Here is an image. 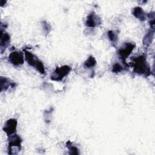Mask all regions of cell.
I'll list each match as a JSON object with an SVG mask.
<instances>
[{"label":"cell","instance_id":"obj_1","mask_svg":"<svg viewBox=\"0 0 155 155\" xmlns=\"http://www.w3.org/2000/svg\"><path fill=\"white\" fill-rule=\"evenodd\" d=\"M133 63L134 71L136 73L142 74L145 76H148L150 74V68L146 61V58L144 55H140L133 59Z\"/></svg>","mask_w":155,"mask_h":155},{"label":"cell","instance_id":"obj_2","mask_svg":"<svg viewBox=\"0 0 155 155\" xmlns=\"http://www.w3.org/2000/svg\"><path fill=\"white\" fill-rule=\"evenodd\" d=\"M25 59L30 65L34 67L41 74H45V68L42 62L35 54L25 51Z\"/></svg>","mask_w":155,"mask_h":155},{"label":"cell","instance_id":"obj_3","mask_svg":"<svg viewBox=\"0 0 155 155\" xmlns=\"http://www.w3.org/2000/svg\"><path fill=\"white\" fill-rule=\"evenodd\" d=\"M22 139L19 136L14 134L8 137V154H15L18 153L21 148V143Z\"/></svg>","mask_w":155,"mask_h":155},{"label":"cell","instance_id":"obj_4","mask_svg":"<svg viewBox=\"0 0 155 155\" xmlns=\"http://www.w3.org/2000/svg\"><path fill=\"white\" fill-rule=\"evenodd\" d=\"M71 70V68L68 65L56 67L51 76V79L55 81H61L70 73Z\"/></svg>","mask_w":155,"mask_h":155},{"label":"cell","instance_id":"obj_5","mask_svg":"<svg viewBox=\"0 0 155 155\" xmlns=\"http://www.w3.org/2000/svg\"><path fill=\"white\" fill-rule=\"evenodd\" d=\"M134 47H135L134 44L131 42H126L117 51L118 56L124 64H125L126 59L133 51Z\"/></svg>","mask_w":155,"mask_h":155},{"label":"cell","instance_id":"obj_6","mask_svg":"<svg viewBox=\"0 0 155 155\" xmlns=\"http://www.w3.org/2000/svg\"><path fill=\"white\" fill-rule=\"evenodd\" d=\"M8 60L15 66L22 65L24 62V54L21 51H12L8 56Z\"/></svg>","mask_w":155,"mask_h":155},{"label":"cell","instance_id":"obj_7","mask_svg":"<svg viewBox=\"0 0 155 155\" xmlns=\"http://www.w3.org/2000/svg\"><path fill=\"white\" fill-rule=\"evenodd\" d=\"M18 121L16 119H10L5 123L2 130L6 133L8 137L15 134L16 131Z\"/></svg>","mask_w":155,"mask_h":155},{"label":"cell","instance_id":"obj_8","mask_svg":"<svg viewBox=\"0 0 155 155\" xmlns=\"http://www.w3.org/2000/svg\"><path fill=\"white\" fill-rule=\"evenodd\" d=\"M101 23V18L94 12H91V13L88 15L86 21V25L87 27L93 28L99 25Z\"/></svg>","mask_w":155,"mask_h":155},{"label":"cell","instance_id":"obj_9","mask_svg":"<svg viewBox=\"0 0 155 155\" xmlns=\"http://www.w3.org/2000/svg\"><path fill=\"white\" fill-rule=\"evenodd\" d=\"M1 51L2 53L10 42V36L7 33L3 31L2 30H1Z\"/></svg>","mask_w":155,"mask_h":155},{"label":"cell","instance_id":"obj_10","mask_svg":"<svg viewBox=\"0 0 155 155\" xmlns=\"http://www.w3.org/2000/svg\"><path fill=\"white\" fill-rule=\"evenodd\" d=\"M0 84H1V91H6L8 89L9 87L13 88L15 87V82H11L9 79L7 78H4V77H1Z\"/></svg>","mask_w":155,"mask_h":155},{"label":"cell","instance_id":"obj_11","mask_svg":"<svg viewBox=\"0 0 155 155\" xmlns=\"http://www.w3.org/2000/svg\"><path fill=\"white\" fill-rule=\"evenodd\" d=\"M133 15L137 19H139V20L143 21H145V19H146V16H145V13L143 12V10H142V8L139 7H136L135 8H133Z\"/></svg>","mask_w":155,"mask_h":155},{"label":"cell","instance_id":"obj_12","mask_svg":"<svg viewBox=\"0 0 155 155\" xmlns=\"http://www.w3.org/2000/svg\"><path fill=\"white\" fill-rule=\"evenodd\" d=\"M96 59L92 56H90L88 57V58H87V59L84 62V65L85 67L86 68H91V67H93L96 65Z\"/></svg>","mask_w":155,"mask_h":155},{"label":"cell","instance_id":"obj_13","mask_svg":"<svg viewBox=\"0 0 155 155\" xmlns=\"http://www.w3.org/2000/svg\"><path fill=\"white\" fill-rule=\"evenodd\" d=\"M66 145H67V147L68 148V150L70 151V154H79L78 148L77 147H76L75 146L73 145L70 141L67 142Z\"/></svg>","mask_w":155,"mask_h":155},{"label":"cell","instance_id":"obj_14","mask_svg":"<svg viewBox=\"0 0 155 155\" xmlns=\"http://www.w3.org/2000/svg\"><path fill=\"white\" fill-rule=\"evenodd\" d=\"M108 37L111 42H115L117 39V35L113 31L110 30L108 31Z\"/></svg>","mask_w":155,"mask_h":155},{"label":"cell","instance_id":"obj_15","mask_svg":"<svg viewBox=\"0 0 155 155\" xmlns=\"http://www.w3.org/2000/svg\"><path fill=\"white\" fill-rule=\"evenodd\" d=\"M123 68L122 67V66L118 64V63H116L115 64L113 67V68H112V71L113 73H119V72H120L123 70Z\"/></svg>","mask_w":155,"mask_h":155},{"label":"cell","instance_id":"obj_16","mask_svg":"<svg viewBox=\"0 0 155 155\" xmlns=\"http://www.w3.org/2000/svg\"><path fill=\"white\" fill-rule=\"evenodd\" d=\"M153 35V31H152V32L150 31V32H149V33L145 36L144 39H143V41H145V42H143V43H145L144 44H150V42H151L150 39H153V36L151 37V35Z\"/></svg>","mask_w":155,"mask_h":155}]
</instances>
